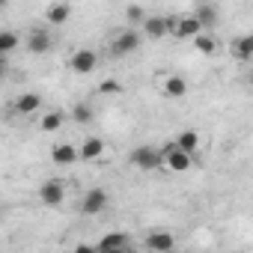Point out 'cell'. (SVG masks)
Returning <instances> with one entry per match:
<instances>
[{"label": "cell", "instance_id": "6da1fadb", "mask_svg": "<svg viewBox=\"0 0 253 253\" xmlns=\"http://www.w3.org/2000/svg\"><path fill=\"white\" fill-rule=\"evenodd\" d=\"M140 33L134 30V27H122L119 33H113V39H110V54L113 57H128V54H134L137 48H140Z\"/></svg>", "mask_w": 253, "mask_h": 253}, {"label": "cell", "instance_id": "7a4b0ae2", "mask_svg": "<svg viewBox=\"0 0 253 253\" xmlns=\"http://www.w3.org/2000/svg\"><path fill=\"white\" fill-rule=\"evenodd\" d=\"M200 33H206V30L194 18V12H188V15H170V36L173 39H191L194 42Z\"/></svg>", "mask_w": 253, "mask_h": 253}, {"label": "cell", "instance_id": "3957f363", "mask_svg": "<svg viewBox=\"0 0 253 253\" xmlns=\"http://www.w3.org/2000/svg\"><path fill=\"white\" fill-rule=\"evenodd\" d=\"M131 164H134L137 170L155 173V170L164 167V149H158V146H137V149L131 152Z\"/></svg>", "mask_w": 253, "mask_h": 253}, {"label": "cell", "instance_id": "277c9868", "mask_svg": "<svg viewBox=\"0 0 253 253\" xmlns=\"http://www.w3.org/2000/svg\"><path fill=\"white\" fill-rule=\"evenodd\" d=\"M155 86L164 98H185L188 95V81L182 75H173V72H161L155 78Z\"/></svg>", "mask_w": 253, "mask_h": 253}, {"label": "cell", "instance_id": "5b68a950", "mask_svg": "<svg viewBox=\"0 0 253 253\" xmlns=\"http://www.w3.org/2000/svg\"><path fill=\"white\" fill-rule=\"evenodd\" d=\"M66 194H69V185L60 182V179H48V182L39 185V200H42V206H48V209L63 206V203H66Z\"/></svg>", "mask_w": 253, "mask_h": 253}, {"label": "cell", "instance_id": "8992f818", "mask_svg": "<svg viewBox=\"0 0 253 253\" xmlns=\"http://www.w3.org/2000/svg\"><path fill=\"white\" fill-rule=\"evenodd\" d=\"M98 66V54L92 48H75L69 57V72L72 75H89Z\"/></svg>", "mask_w": 253, "mask_h": 253}, {"label": "cell", "instance_id": "52a82bcc", "mask_svg": "<svg viewBox=\"0 0 253 253\" xmlns=\"http://www.w3.org/2000/svg\"><path fill=\"white\" fill-rule=\"evenodd\" d=\"M24 48L30 54H48L54 48V36L48 27H30L27 30V39H24Z\"/></svg>", "mask_w": 253, "mask_h": 253}, {"label": "cell", "instance_id": "ba28073f", "mask_svg": "<svg viewBox=\"0 0 253 253\" xmlns=\"http://www.w3.org/2000/svg\"><path fill=\"white\" fill-rule=\"evenodd\" d=\"M107 203H110V197H107L104 188H89V191L84 194V200H81V214L95 217V214H101V211L107 209Z\"/></svg>", "mask_w": 253, "mask_h": 253}, {"label": "cell", "instance_id": "9c48e42d", "mask_svg": "<svg viewBox=\"0 0 253 253\" xmlns=\"http://www.w3.org/2000/svg\"><path fill=\"white\" fill-rule=\"evenodd\" d=\"M164 167L173 170V173H188V170L194 167V155L176 149V143H167V146H164Z\"/></svg>", "mask_w": 253, "mask_h": 253}, {"label": "cell", "instance_id": "30bf717a", "mask_svg": "<svg viewBox=\"0 0 253 253\" xmlns=\"http://www.w3.org/2000/svg\"><path fill=\"white\" fill-rule=\"evenodd\" d=\"M51 161L57 167H75L81 161V146H75V143H54L51 146Z\"/></svg>", "mask_w": 253, "mask_h": 253}, {"label": "cell", "instance_id": "8fae6325", "mask_svg": "<svg viewBox=\"0 0 253 253\" xmlns=\"http://www.w3.org/2000/svg\"><path fill=\"white\" fill-rule=\"evenodd\" d=\"M143 244H146V250H152V253H173L176 238H173L170 229H152V232H146Z\"/></svg>", "mask_w": 253, "mask_h": 253}, {"label": "cell", "instance_id": "7c38bea8", "mask_svg": "<svg viewBox=\"0 0 253 253\" xmlns=\"http://www.w3.org/2000/svg\"><path fill=\"white\" fill-rule=\"evenodd\" d=\"M107 158V143L101 137H86L81 143V161H104Z\"/></svg>", "mask_w": 253, "mask_h": 253}, {"label": "cell", "instance_id": "4fadbf2b", "mask_svg": "<svg viewBox=\"0 0 253 253\" xmlns=\"http://www.w3.org/2000/svg\"><path fill=\"white\" fill-rule=\"evenodd\" d=\"M229 54H232V60H238V63L253 60V33H241V36H235V39L229 42Z\"/></svg>", "mask_w": 253, "mask_h": 253}, {"label": "cell", "instance_id": "5bb4252c", "mask_svg": "<svg viewBox=\"0 0 253 253\" xmlns=\"http://www.w3.org/2000/svg\"><path fill=\"white\" fill-rule=\"evenodd\" d=\"M143 36H149V39H164V36H170V15L164 18V15H149V21L143 24Z\"/></svg>", "mask_w": 253, "mask_h": 253}, {"label": "cell", "instance_id": "9a60e30c", "mask_svg": "<svg viewBox=\"0 0 253 253\" xmlns=\"http://www.w3.org/2000/svg\"><path fill=\"white\" fill-rule=\"evenodd\" d=\"M42 110V95L39 92H24V95H18V101H15V113L18 116H33V113H39Z\"/></svg>", "mask_w": 253, "mask_h": 253}, {"label": "cell", "instance_id": "2e32d148", "mask_svg": "<svg viewBox=\"0 0 253 253\" xmlns=\"http://www.w3.org/2000/svg\"><path fill=\"white\" fill-rule=\"evenodd\" d=\"M128 247V235L125 232H107L98 238V250L101 253H110V250H125Z\"/></svg>", "mask_w": 253, "mask_h": 253}, {"label": "cell", "instance_id": "e0dca14e", "mask_svg": "<svg viewBox=\"0 0 253 253\" xmlns=\"http://www.w3.org/2000/svg\"><path fill=\"white\" fill-rule=\"evenodd\" d=\"M63 122H66V113H63V110H48V113H42V119H39V131L54 134V131L63 128Z\"/></svg>", "mask_w": 253, "mask_h": 253}, {"label": "cell", "instance_id": "ac0fdd59", "mask_svg": "<svg viewBox=\"0 0 253 253\" xmlns=\"http://www.w3.org/2000/svg\"><path fill=\"white\" fill-rule=\"evenodd\" d=\"M72 18V6L69 3H48L45 9V21L48 24H66Z\"/></svg>", "mask_w": 253, "mask_h": 253}, {"label": "cell", "instance_id": "d6986e66", "mask_svg": "<svg viewBox=\"0 0 253 253\" xmlns=\"http://www.w3.org/2000/svg\"><path fill=\"white\" fill-rule=\"evenodd\" d=\"M173 143H176V149H182V152H188V155H197V152H200V134H197L194 128L182 131Z\"/></svg>", "mask_w": 253, "mask_h": 253}, {"label": "cell", "instance_id": "ffe728a7", "mask_svg": "<svg viewBox=\"0 0 253 253\" xmlns=\"http://www.w3.org/2000/svg\"><path fill=\"white\" fill-rule=\"evenodd\" d=\"M194 18L203 24V30H209L211 24H217V18H220V12H217V6H211V3H200L197 9H194Z\"/></svg>", "mask_w": 253, "mask_h": 253}, {"label": "cell", "instance_id": "44dd1931", "mask_svg": "<svg viewBox=\"0 0 253 253\" xmlns=\"http://www.w3.org/2000/svg\"><path fill=\"white\" fill-rule=\"evenodd\" d=\"M194 48H197L200 54H206V57H211V54H217V48H220V42H217V36H211V33L206 30V33H200V36L194 39Z\"/></svg>", "mask_w": 253, "mask_h": 253}, {"label": "cell", "instance_id": "7402d4cb", "mask_svg": "<svg viewBox=\"0 0 253 253\" xmlns=\"http://www.w3.org/2000/svg\"><path fill=\"white\" fill-rule=\"evenodd\" d=\"M72 119H75L78 125H86V122H92V119H95V110H92V104H86V101H78V104L72 107Z\"/></svg>", "mask_w": 253, "mask_h": 253}, {"label": "cell", "instance_id": "603a6c76", "mask_svg": "<svg viewBox=\"0 0 253 253\" xmlns=\"http://www.w3.org/2000/svg\"><path fill=\"white\" fill-rule=\"evenodd\" d=\"M18 42H21V36L15 33V30H0V54H12L15 48H18Z\"/></svg>", "mask_w": 253, "mask_h": 253}, {"label": "cell", "instance_id": "cb8c5ba5", "mask_svg": "<svg viewBox=\"0 0 253 253\" xmlns=\"http://www.w3.org/2000/svg\"><path fill=\"white\" fill-rule=\"evenodd\" d=\"M125 21H128V24H146L149 12L143 6H125Z\"/></svg>", "mask_w": 253, "mask_h": 253}, {"label": "cell", "instance_id": "d4e9b609", "mask_svg": "<svg viewBox=\"0 0 253 253\" xmlns=\"http://www.w3.org/2000/svg\"><path fill=\"white\" fill-rule=\"evenodd\" d=\"M122 84L119 81H101L98 84V95H107V98H113V95H122Z\"/></svg>", "mask_w": 253, "mask_h": 253}, {"label": "cell", "instance_id": "484cf974", "mask_svg": "<svg viewBox=\"0 0 253 253\" xmlns=\"http://www.w3.org/2000/svg\"><path fill=\"white\" fill-rule=\"evenodd\" d=\"M72 253H101V250H98V244H86V241H81V244L72 247Z\"/></svg>", "mask_w": 253, "mask_h": 253}, {"label": "cell", "instance_id": "4316f807", "mask_svg": "<svg viewBox=\"0 0 253 253\" xmlns=\"http://www.w3.org/2000/svg\"><path fill=\"white\" fill-rule=\"evenodd\" d=\"M110 253H134L131 247H125V250H110Z\"/></svg>", "mask_w": 253, "mask_h": 253}, {"label": "cell", "instance_id": "83f0119b", "mask_svg": "<svg viewBox=\"0 0 253 253\" xmlns=\"http://www.w3.org/2000/svg\"><path fill=\"white\" fill-rule=\"evenodd\" d=\"M250 81H253V72H250Z\"/></svg>", "mask_w": 253, "mask_h": 253}]
</instances>
